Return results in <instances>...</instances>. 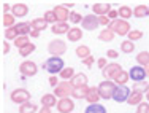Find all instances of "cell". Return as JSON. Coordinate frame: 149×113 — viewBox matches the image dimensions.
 <instances>
[{"label":"cell","mask_w":149,"mask_h":113,"mask_svg":"<svg viewBox=\"0 0 149 113\" xmlns=\"http://www.w3.org/2000/svg\"><path fill=\"white\" fill-rule=\"evenodd\" d=\"M108 29L113 30L114 34H118L119 37H125V35H129L130 32H132V27H130L129 21H124V19H120V18L111 21V24L108 26Z\"/></svg>","instance_id":"1"},{"label":"cell","mask_w":149,"mask_h":113,"mask_svg":"<svg viewBox=\"0 0 149 113\" xmlns=\"http://www.w3.org/2000/svg\"><path fill=\"white\" fill-rule=\"evenodd\" d=\"M97 88H98V93H100L102 99L108 100V99H113V96H114V91H116V88H118V84H116L113 80H103Z\"/></svg>","instance_id":"2"},{"label":"cell","mask_w":149,"mask_h":113,"mask_svg":"<svg viewBox=\"0 0 149 113\" xmlns=\"http://www.w3.org/2000/svg\"><path fill=\"white\" fill-rule=\"evenodd\" d=\"M30 97H32V93H29L27 89H24V88H17V89L11 91V94H10V99H11V102H15V104H27V102H30Z\"/></svg>","instance_id":"3"},{"label":"cell","mask_w":149,"mask_h":113,"mask_svg":"<svg viewBox=\"0 0 149 113\" xmlns=\"http://www.w3.org/2000/svg\"><path fill=\"white\" fill-rule=\"evenodd\" d=\"M45 69L48 70L51 75H56V73H60L63 69H65V64H63V61H62V58H49L48 61L45 62Z\"/></svg>","instance_id":"4"},{"label":"cell","mask_w":149,"mask_h":113,"mask_svg":"<svg viewBox=\"0 0 149 113\" xmlns=\"http://www.w3.org/2000/svg\"><path fill=\"white\" fill-rule=\"evenodd\" d=\"M48 51H49V54H52V58H60L67 51V43L63 40H60V38L52 40L48 45Z\"/></svg>","instance_id":"5"},{"label":"cell","mask_w":149,"mask_h":113,"mask_svg":"<svg viewBox=\"0 0 149 113\" xmlns=\"http://www.w3.org/2000/svg\"><path fill=\"white\" fill-rule=\"evenodd\" d=\"M73 91H74V88H73V84L70 83V81H60L57 86L54 88V94L60 99H65V97L72 96Z\"/></svg>","instance_id":"6"},{"label":"cell","mask_w":149,"mask_h":113,"mask_svg":"<svg viewBox=\"0 0 149 113\" xmlns=\"http://www.w3.org/2000/svg\"><path fill=\"white\" fill-rule=\"evenodd\" d=\"M130 96H132V91L129 86H118L114 91V96H113V100L118 102V104H122V102L129 100Z\"/></svg>","instance_id":"7"},{"label":"cell","mask_w":149,"mask_h":113,"mask_svg":"<svg viewBox=\"0 0 149 113\" xmlns=\"http://www.w3.org/2000/svg\"><path fill=\"white\" fill-rule=\"evenodd\" d=\"M130 80H133V83H140V81H146V69L141 65H135V67H130Z\"/></svg>","instance_id":"8"},{"label":"cell","mask_w":149,"mask_h":113,"mask_svg":"<svg viewBox=\"0 0 149 113\" xmlns=\"http://www.w3.org/2000/svg\"><path fill=\"white\" fill-rule=\"evenodd\" d=\"M19 72L22 73V77H35L38 73V67L32 61H24L19 65Z\"/></svg>","instance_id":"9"},{"label":"cell","mask_w":149,"mask_h":113,"mask_svg":"<svg viewBox=\"0 0 149 113\" xmlns=\"http://www.w3.org/2000/svg\"><path fill=\"white\" fill-rule=\"evenodd\" d=\"M98 24H100L98 16L87 15V16H84L83 22H81V29H83V30H95L98 27Z\"/></svg>","instance_id":"10"},{"label":"cell","mask_w":149,"mask_h":113,"mask_svg":"<svg viewBox=\"0 0 149 113\" xmlns=\"http://www.w3.org/2000/svg\"><path fill=\"white\" fill-rule=\"evenodd\" d=\"M119 72H122L120 65L118 64V62H113V64H108L103 70H102V75H103L105 80H113Z\"/></svg>","instance_id":"11"},{"label":"cell","mask_w":149,"mask_h":113,"mask_svg":"<svg viewBox=\"0 0 149 113\" xmlns=\"http://www.w3.org/2000/svg\"><path fill=\"white\" fill-rule=\"evenodd\" d=\"M52 11H54L56 18H57V22H67V21H70V11L67 6L57 5V6H54Z\"/></svg>","instance_id":"12"},{"label":"cell","mask_w":149,"mask_h":113,"mask_svg":"<svg viewBox=\"0 0 149 113\" xmlns=\"http://www.w3.org/2000/svg\"><path fill=\"white\" fill-rule=\"evenodd\" d=\"M92 11H94L95 16H108L109 11H111V3H94L92 6Z\"/></svg>","instance_id":"13"},{"label":"cell","mask_w":149,"mask_h":113,"mask_svg":"<svg viewBox=\"0 0 149 113\" xmlns=\"http://www.w3.org/2000/svg\"><path fill=\"white\" fill-rule=\"evenodd\" d=\"M74 108V104L70 97H65V99H60L59 104H57V110L60 113H72Z\"/></svg>","instance_id":"14"},{"label":"cell","mask_w":149,"mask_h":113,"mask_svg":"<svg viewBox=\"0 0 149 113\" xmlns=\"http://www.w3.org/2000/svg\"><path fill=\"white\" fill-rule=\"evenodd\" d=\"M11 15L15 18H24L29 15V6L26 3H15L11 6Z\"/></svg>","instance_id":"15"},{"label":"cell","mask_w":149,"mask_h":113,"mask_svg":"<svg viewBox=\"0 0 149 113\" xmlns=\"http://www.w3.org/2000/svg\"><path fill=\"white\" fill-rule=\"evenodd\" d=\"M87 75L86 73H83V72H79V73H76V75L73 77L72 80H70V83L73 84V88L76 89V88H83V86H87Z\"/></svg>","instance_id":"16"},{"label":"cell","mask_w":149,"mask_h":113,"mask_svg":"<svg viewBox=\"0 0 149 113\" xmlns=\"http://www.w3.org/2000/svg\"><path fill=\"white\" fill-rule=\"evenodd\" d=\"M15 29L19 37H26V35H29L32 32V22H17Z\"/></svg>","instance_id":"17"},{"label":"cell","mask_w":149,"mask_h":113,"mask_svg":"<svg viewBox=\"0 0 149 113\" xmlns=\"http://www.w3.org/2000/svg\"><path fill=\"white\" fill-rule=\"evenodd\" d=\"M59 100H57V96L56 94H45L43 97H41V105L43 107H54V105H57Z\"/></svg>","instance_id":"18"},{"label":"cell","mask_w":149,"mask_h":113,"mask_svg":"<svg viewBox=\"0 0 149 113\" xmlns=\"http://www.w3.org/2000/svg\"><path fill=\"white\" fill-rule=\"evenodd\" d=\"M72 27H68L67 22H56L54 26L51 27L52 34H57V35H62V34H68Z\"/></svg>","instance_id":"19"},{"label":"cell","mask_w":149,"mask_h":113,"mask_svg":"<svg viewBox=\"0 0 149 113\" xmlns=\"http://www.w3.org/2000/svg\"><path fill=\"white\" fill-rule=\"evenodd\" d=\"M67 37H68L70 41H79L81 38H83V29H79V27H72L70 32L67 34Z\"/></svg>","instance_id":"20"},{"label":"cell","mask_w":149,"mask_h":113,"mask_svg":"<svg viewBox=\"0 0 149 113\" xmlns=\"http://www.w3.org/2000/svg\"><path fill=\"white\" fill-rule=\"evenodd\" d=\"M130 78V75H129V72H125V70H122V72H119L118 75L113 78V81H114L118 86H125V83L129 81Z\"/></svg>","instance_id":"21"},{"label":"cell","mask_w":149,"mask_h":113,"mask_svg":"<svg viewBox=\"0 0 149 113\" xmlns=\"http://www.w3.org/2000/svg\"><path fill=\"white\" fill-rule=\"evenodd\" d=\"M133 16L135 18H148L149 16V6H146V5H136L133 8Z\"/></svg>","instance_id":"22"},{"label":"cell","mask_w":149,"mask_h":113,"mask_svg":"<svg viewBox=\"0 0 149 113\" xmlns=\"http://www.w3.org/2000/svg\"><path fill=\"white\" fill-rule=\"evenodd\" d=\"M100 99H102V96H100V93H98V88H91L86 100L89 102V104H98Z\"/></svg>","instance_id":"23"},{"label":"cell","mask_w":149,"mask_h":113,"mask_svg":"<svg viewBox=\"0 0 149 113\" xmlns=\"http://www.w3.org/2000/svg\"><path fill=\"white\" fill-rule=\"evenodd\" d=\"M89 91H91V88L89 86H83V88H76V89L73 91V94L72 96L74 99H87V94H89Z\"/></svg>","instance_id":"24"},{"label":"cell","mask_w":149,"mask_h":113,"mask_svg":"<svg viewBox=\"0 0 149 113\" xmlns=\"http://www.w3.org/2000/svg\"><path fill=\"white\" fill-rule=\"evenodd\" d=\"M84 113H106V107L100 104H89L86 107Z\"/></svg>","instance_id":"25"},{"label":"cell","mask_w":149,"mask_h":113,"mask_svg":"<svg viewBox=\"0 0 149 113\" xmlns=\"http://www.w3.org/2000/svg\"><path fill=\"white\" fill-rule=\"evenodd\" d=\"M46 27H48V22H46L45 18H37V19L32 21V29L38 30V32H41V30H45Z\"/></svg>","instance_id":"26"},{"label":"cell","mask_w":149,"mask_h":113,"mask_svg":"<svg viewBox=\"0 0 149 113\" xmlns=\"http://www.w3.org/2000/svg\"><path fill=\"white\" fill-rule=\"evenodd\" d=\"M76 56L79 59H83V61H84V59H87L89 56H92L91 54V48L86 46V45H79V46L76 48Z\"/></svg>","instance_id":"27"},{"label":"cell","mask_w":149,"mask_h":113,"mask_svg":"<svg viewBox=\"0 0 149 113\" xmlns=\"http://www.w3.org/2000/svg\"><path fill=\"white\" fill-rule=\"evenodd\" d=\"M114 35H116V34L113 32V30H109V29H103L100 34H98V40H100V41H106V43H108V41H113Z\"/></svg>","instance_id":"28"},{"label":"cell","mask_w":149,"mask_h":113,"mask_svg":"<svg viewBox=\"0 0 149 113\" xmlns=\"http://www.w3.org/2000/svg\"><path fill=\"white\" fill-rule=\"evenodd\" d=\"M136 62L141 67H148L149 65V51H141L140 54H136Z\"/></svg>","instance_id":"29"},{"label":"cell","mask_w":149,"mask_h":113,"mask_svg":"<svg viewBox=\"0 0 149 113\" xmlns=\"http://www.w3.org/2000/svg\"><path fill=\"white\" fill-rule=\"evenodd\" d=\"M37 112H38V107L35 104H32V102L19 105V113H37Z\"/></svg>","instance_id":"30"},{"label":"cell","mask_w":149,"mask_h":113,"mask_svg":"<svg viewBox=\"0 0 149 113\" xmlns=\"http://www.w3.org/2000/svg\"><path fill=\"white\" fill-rule=\"evenodd\" d=\"M15 21H16V18L11 15V13H3V19H2V22H3V27H6V29H10V27H15L16 24H15Z\"/></svg>","instance_id":"31"},{"label":"cell","mask_w":149,"mask_h":113,"mask_svg":"<svg viewBox=\"0 0 149 113\" xmlns=\"http://www.w3.org/2000/svg\"><path fill=\"white\" fill-rule=\"evenodd\" d=\"M130 16H133V10L130 8V6H127V5L120 6V8H119V18H120V19L127 21Z\"/></svg>","instance_id":"32"},{"label":"cell","mask_w":149,"mask_h":113,"mask_svg":"<svg viewBox=\"0 0 149 113\" xmlns=\"http://www.w3.org/2000/svg\"><path fill=\"white\" fill-rule=\"evenodd\" d=\"M129 105H140L143 102V94L141 93H136V91H132V96L129 97Z\"/></svg>","instance_id":"33"},{"label":"cell","mask_w":149,"mask_h":113,"mask_svg":"<svg viewBox=\"0 0 149 113\" xmlns=\"http://www.w3.org/2000/svg\"><path fill=\"white\" fill-rule=\"evenodd\" d=\"M59 75H60V78H62V81H67V80H72L76 73H74L73 67H65V69L59 73Z\"/></svg>","instance_id":"34"},{"label":"cell","mask_w":149,"mask_h":113,"mask_svg":"<svg viewBox=\"0 0 149 113\" xmlns=\"http://www.w3.org/2000/svg\"><path fill=\"white\" fill-rule=\"evenodd\" d=\"M120 51L125 53V54L133 53V51H135V43H133V41H130V40L122 41V43H120Z\"/></svg>","instance_id":"35"},{"label":"cell","mask_w":149,"mask_h":113,"mask_svg":"<svg viewBox=\"0 0 149 113\" xmlns=\"http://www.w3.org/2000/svg\"><path fill=\"white\" fill-rule=\"evenodd\" d=\"M132 91H136V93H141V94H143V93H148V91H149L148 81H140V83H135Z\"/></svg>","instance_id":"36"},{"label":"cell","mask_w":149,"mask_h":113,"mask_svg":"<svg viewBox=\"0 0 149 113\" xmlns=\"http://www.w3.org/2000/svg\"><path fill=\"white\" fill-rule=\"evenodd\" d=\"M33 51H35V45L30 41V43L27 45V46H24V48H21V49H19V54L22 56V58H27V56L32 54Z\"/></svg>","instance_id":"37"},{"label":"cell","mask_w":149,"mask_h":113,"mask_svg":"<svg viewBox=\"0 0 149 113\" xmlns=\"http://www.w3.org/2000/svg\"><path fill=\"white\" fill-rule=\"evenodd\" d=\"M30 43V40H29V35H26V37H17L16 40H15V45L17 48H24V46H27V45Z\"/></svg>","instance_id":"38"},{"label":"cell","mask_w":149,"mask_h":113,"mask_svg":"<svg viewBox=\"0 0 149 113\" xmlns=\"http://www.w3.org/2000/svg\"><path fill=\"white\" fill-rule=\"evenodd\" d=\"M127 37H129V40H130V41H133V43H135L136 40L143 38V32H141V30H138V29H132V32L127 35Z\"/></svg>","instance_id":"39"},{"label":"cell","mask_w":149,"mask_h":113,"mask_svg":"<svg viewBox=\"0 0 149 113\" xmlns=\"http://www.w3.org/2000/svg\"><path fill=\"white\" fill-rule=\"evenodd\" d=\"M43 18L46 19V22H48V24L51 22L52 26H54V24L57 22V18H56V15H54V11H52V10H49V11H46Z\"/></svg>","instance_id":"40"},{"label":"cell","mask_w":149,"mask_h":113,"mask_svg":"<svg viewBox=\"0 0 149 113\" xmlns=\"http://www.w3.org/2000/svg\"><path fill=\"white\" fill-rule=\"evenodd\" d=\"M17 37H19V35H17L15 27H10V29L5 30V38H6V40H16Z\"/></svg>","instance_id":"41"},{"label":"cell","mask_w":149,"mask_h":113,"mask_svg":"<svg viewBox=\"0 0 149 113\" xmlns=\"http://www.w3.org/2000/svg\"><path fill=\"white\" fill-rule=\"evenodd\" d=\"M83 19L84 18L79 15V13H76V11H72L70 13V21H72L73 24H78V22H83Z\"/></svg>","instance_id":"42"},{"label":"cell","mask_w":149,"mask_h":113,"mask_svg":"<svg viewBox=\"0 0 149 113\" xmlns=\"http://www.w3.org/2000/svg\"><path fill=\"white\" fill-rule=\"evenodd\" d=\"M135 113H149V104L148 102H141L136 107V112Z\"/></svg>","instance_id":"43"},{"label":"cell","mask_w":149,"mask_h":113,"mask_svg":"<svg viewBox=\"0 0 149 113\" xmlns=\"http://www.w3.org/2000/svg\"><path fill=\"white\" fill-rule=\"evenodd\" d=\"M98 21H100L102 26H109V24H111V21H109L108 16H98Z\"/></svg>","instance_id":"44"},{"label":"cell","mask_w":149,"mask_h":113,"mask_svg":"<svg viewBox=\"0 0 149 113\" xmlns=\"http://www.w3.org/2000/svg\"><path fill=\"white\" fill-rule=\"evenodd\" d=\"M118 16H119V10H111V11H109V15H108V18L111 21L118 19Z\"/></svg>","instance_id":"45"},{"label":"cell","mask_w":149,"mask_h":113,"mask_svg":"<svg viewBox=\"0 0 149 113\" xmlns=\"http://www.w3.org/2000/svg\"><path fill=\"white\" fill-rule=\"evenodd\" d=\"M106 56H108V58H111V59H116L118 58V51H116V49H108V51H106Z\"/></svg>","instance_id":"46"},{"label":"cell","mask_w":149,"mask_h":113,"mask_svg":"<svg viewBox=\"0 0 149 113\" xmlns=\"http://www.w3.org/2000/svg\"><path fill=\"white\" fill-rule=\"evenodd\" d=\"M49 84H51L52 88H56V86H57V84H59V78H57V77H56V75H52L51 78H49Z\"/></svg>","instance_id":"47"},{"label":"cell","mask_w":149,"mask_h":113,"mask_svg":"<svg viewBox=\"0 0 149 113\" xmlns=\"http://www.w3.org/2000/svg\"><path fill=\"white\" fill-rule=\"evenodd\" d=\"M8 51H10L8 41H3V45H2V54H8Z\"/></svg>","instance_id":"48"},{"label":"cell","mask_w":149,"mask_h":113,"mask_svg":"<svg viewBox=\"0 0 149 113\" xmlns=\"http://www.w3.org/2000/svg\"><path fill=\"white\" fill-rule=\"evenodd\" d=\"M97 64H98V67H100L102 70H103L105 67L108 65V64H106V59H105V58H100V59H98V61H97Z\"/></svg>","instance_id":"49"},{"label":"cell","mask_w":149,"mask_h":113,"mask_svg":"<svg viewBox=\"0 0 149 113\" xmlns=\"http://www.w3.org/2000/svg\"><path fill=\"white\" fill-rule=\"evenodd\" d=\"M84 65H92V64H94V56H89V58H87V59H84Z\"/></svg>","instance_id":"50"},{"label":"cell","mask_w":149,"mask_h":113,"mask_svg":"<svg viewBox=\"0 0 149 113\" xmlns=\"http://www.w3.org/2000/svg\"><path fill=\"white\" fill-rule=\"evenodd\" d=\"M38 113H51V108H49V107H41V110Z\"/></svg>","instance_id":"51"},{"label":"cell","mask_w":149,"mask_h":113,"mask_svg":"<svg viewBox=\"0 0 149 113\" xmlns=\"http://www.w3.org/2000/svg\"><path fill=\"white\" fill-rule=\"evenodd\" d=\"M8 10H11V6H10L8 3H3V11H5V15L8 13Z\"/></svg>","instance_id":"52"},{"label":"cell","mask_w":149,"mask_h":113,"mask_svg":"<svg viewBox=\"0 0 149 113\" xmlns=\"http://www.w3.org/2000/svg\"><path fill=\"white\" fill-rule=\"evenodd\" d=\"M30 35H32V37H38V35H40V32H38V30H35V29H32Z\"/></svg>","instance_id":"53"},{"label":"cell","mask_w":149,"mask_h":113,"mask_svg":"<svg viewBox=\"0 0 149 113\" xmlns=\"http://www.w3.org/2000/svg\"><path fill=\"white\" fill-rule=\"evenodd\" d=\"M144 69H146V73H148V77H149V65H148V67H144Z\"/></svg>","instance_id":"54"},{"label":"cell","mask_w":149,"mask_h":113,"mask_svg":"<svg viewBox=\"0 0 149 113\" xmlns=\"http://www.w3.org/2000/svg\"><path fill=\"white\" fill-rule=\"evenodd\" d=\"M146 97H148V102H149V91H148V93H146Z\"/></svg>","instance_id":"55"}]
</instances>
